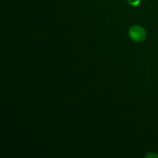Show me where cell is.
Masks as SVG:
<instances>
[{
    "instance_id": "6da1fadb",
    "label": "cell",
    "mask_w": 158,
    "mask_h": 158,
    "mask_svg": "<svg viewBox=\"0 0 158 158\" xmlns=\"http://www.w3.org/2000/svg\"><path fill=\"white\" fill-rule=\"evenodd\" d=\"M130 37L137 42H142L146 37V31L142 26H134L129 30Z\"/></svg>"
},
{
    "instance_id": "7a4b0ae2",
    "label": "cell",
    "mask_w": 158,
    "mask_h": 158,
    "mask_svg": "<svg viewBox=\"0 0 158 158\" xmlns=\"http://www.w3.org/2000/svg\"><path fill=\"white\" fill-rule=\"evenodd\" d=\"M130 5L133 6H137L140 2V0H127Z\"/></svg>"
},
{
    "instance_id": "3957f363",
    "label": "cell",
    "mask_w": 158,
    "mask_h": 158,
    "mask_svg": "<svg viewBox=\"0 0 158 158\" xmlns=\"http://www.w3.org/2000/svg\"><path fill=\"white\" fill-rule=\"evenodd\" d=\"M146 157H158V156L155 155V154H148Z\"/></svg>"
}]
</instances>
